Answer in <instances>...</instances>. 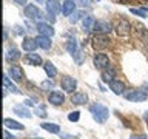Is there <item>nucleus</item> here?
I'll list each match as a JSON object with an SVG mask.
<instances>
[{
	"mask_svg": "<svg viewBox=\"0 0 148 139\" xmlns=\"http://www.w3.org/2000/svg\"><path fill=\"white\" fill-rule=\"evenodd\" d=\"M25 16L28 19H40L42 17V11L39 9V6H36V5H26L25 6Z\"/></svg>",
	"mask_w": 148,
	"mask_h": 139,
	"instance_id": "nucleus-7",
	"label": "nucleus"
},
{
	"mask_svg": "<svg viewBox=\"0 0 148 139\" xmlns=\"http://www.w3.org/2000/svg\"><path fill=\"white\" fill-rule=\"evenodd\" d=\"M3 125L6 128H11V130H23V125L20 122H17V120H12V119H5L3 120Z\"/></svg>",
	"mask_w": 148,
	"mask_h": 139,
	"instance_id": "nucleus-25",
	"label": "nucleus"
},
{
	"mask_svg": "<svg viewBox=\"0 0 148 139\" xmlns=\"http://www.w3.org/2000/svg\"><path fill=\"white\" fill-rule=\"evenodd\" d=\"M71 102L74 105H83L88 102V96L86 93H74V94L71 96Z\"/></svg>",
	"mask_w": 148,
	"mask_h": 139,
	"instance_id": "nucleus-16",
	"label": "nucleus"
},
{
	"mask_svg": "<svg viewBox=\"0 0 148 139\" xmlns=\"http://www.w3.org/2000/svg\"><path fill=\"white\" fill-rule=\"evenodd\" d=\"M114 77H116V70L114 68L108 67V68H105L103 71H102V81L106 82V83H111L114 81Z\"/></svg>",
	"mask_w": 148,
	"mask_h": 139,
	"instance_id": "nucleus-15",
	"label": "nucleus"
},
{
	"mask_svg": "<svg viewBox=\"0 0 148 139\" xmlns=\"http://www.w3.org/2000/svg\"><path fill=\"white\" fill-rule=\"evenodd\" d=\"M40 87H42V90H51V88H54V82H53V79H46V81H43L40 83Z\"/></svg>",
	"mask_w": 148,
	"mask_h": 139,
	"instance_id": "nucleus-28",
	"label": "nucleus"
},
{
	"mask_svg": "<svg viewBox=\"0 0 148 139\" xmlns=\"http://www.w3.org/2000/svg\"><path fill=\"white\" fill-rule=\"evenodd\" d=\"M25 59H26V62L29 65H42V57L39 54H36V53H28L25 56Z\"/></svg>",
	"mask_w": 148,
	"mask_h": 139,
	"instance_id": "nucleus-21",
	"label": "nucleus"
},
{
	"mask_svg": "<svg viewBox=\"0 0 148 139\" xmlns=\"http://www.w3.org/2000/svg\"><path fill=\"white\" fill-rule=\"evenodd\" d=\"M68 119L71 120V122H77V120L80 119V113H79V111H73V113L68 114Z\"/></svg>",
	"mask_w": 148,
	"mask_h": 139,
	"instance_id": "nucleus-31",
	"label": "nucleus"
},
{
	"mask_svg": "<svg viewBox=\"0 0 148 139\" xmlns=\"http://www.w3.org/2000/svg\"><path fill=\"white\" fill-rule=\"evenodd\" d=\"M130 139H147V134H133Z\"/></svg>",
	"mask_w": 148,
	"mask_h": 139,
	"instance_id": "nucleus-33",
	"label": "nucleus"
},
{
	"mask_svg": "<svg viewBox=\"0 0 148 139\" xmlns=\"http://www.w3.org/2000/svg\"><path fill=\"white\" fill-rule=\"evenodd\" d=\"M94 25H96V20L92 16H85L82 19V26L85 32H90L91 30H94Z\"/></svg>",
	"mask_w": 148,
	"mask_h": 139,
	"instance_id": "nucleus-14",
	"label": "nucleus"
},
{
	"mask_svg": "<svg viewBox=\"0 0 148 139\" xmlns=\"http://www.w3.org/2000/svg\"><path fill=\"white\" fill-rule=\"evenodd\" d=\"M20 56H22V54H20V51H18L17 48H11V50L6 53V59L9 60V62H16V60L20 59Z\"/></svg>",
	"mask_w": 148,
	"mask_h": 139,
	"instance_id": "nucleus-26",
	"label": "nucleus"
},
{
	"mask_svg": "<svg viewBox=\"0 0 148 139\" xmlns=\"http://www.w3.org/2000/svg\"><path fill=\"white\" fill-rule=\"evenodd\" d=\"M130 12L136 14V16H139V17H147V11H145V9H136V8H131V9H130Z\"/></svg>",
	"mask_w": 148,
	"mask_h": 139,
	"instance_id": "nucleus-30",
	"label": "nucleus"
},
{
	"mask_svg": "<svg viewBox=\"0 0 148 139\" xmlns=\"http://www.w3.org/2000/svg\"><path fill=\"white\" fill-rule=\"evenodd\" d=\"M43 67H45V73L48 74V77H49V79L56 77V74H57V70H56V67H54L53 63H51V62H46Z\"/></svg>",
	"mask_w": 148,
	"mask_h": 139,
	"instance_id": "nucleus-27",
	"label": "nucleus"
},
{
	"mask_svg": "<svg viewBox=\"0 0 148 139\" xmlns=\"http://www.w3.org/2000/svg\"><path fill=\"white\" fill-rule=\"evenodd\" d=\"M82 17H85L82 11H74V12L71 14V16H69V22H71V23H76V22L79 20V19H82Z\"/></svg>",
	"mask_w": 148,
	"mask_h": 139,
	"instance_id": "nucleus-29",
	"label": "nucleus"
},
{
	"mask_svg": "<svg viewBox=\"0 0 148 139\" xmlns=\"http://www.w3.org/2000/svg\"><path fill=\"white\" fill-rule=\"evenodd\" d=\"M74 9H76V3H74V0H65L62 3V12L63 16H71L74 12Z\"/></svg>",
	"mask_w": 148,
	"mask_h": 139,
	"instance_id": "nucleus-13",
	"label": "nucleus"
},
{
	"mask_svg": "<svg viewBox=\"0 0 148 139\" xmlns=\"http://www.w3.org/2000/svg\"><path fill=\"white\" fill-rule=\"evenodd\" d=\"M12 111H14L16 114L22 116V118H28V119H29L31 116H32V114L29 113V110H26V108H25V105H16V107L12 108Z\"/></svg>",
	"mask_w": 148,
	"mask_h": 139,
	"instance_id": "nucleus-23",
	"label": "nucleus"
},
{
	"mask_svg": "<svg viewBox=\"0 0 148 139\" xmlns=\"http://www.w3.org/2000/svg\"><path fill=\"white\" fill-rule=\"evenodd\" d=\"M99 2H100V0H99Z\"/></svg>",
	"mask_w": 148,
	"mask_h": 139,
	"instance_id": "nucleus-40",
	"label": "nucleus"
},
{
	"mask_svg": "<svg viewBox=\"0 0 148 139\" xmlns=\"http://www.w3.org/2000/svg\"><path fill=\"white\" fill-rule=\"evenodd\" d=\"M60 138H62V139H77L76 136H71V134H65V133H60Z\"/></svg>",
	"mask_w": 148,
	"mask_h": 139,
	"instance_id": "nucleus-34",
	"label": "nucleus"
},
{
	"mask_svg": "<svg viewBox=\"0 0 148 139\" xmlns=\"http://www.w3.org/2000/svg\"><path fill=\"white\" fill-rule=\"evenodd\" d=\"M92 63H94V67H96L97 70H102V71H103L105 68L110 67V59H108V56H106V54L99 53V54L94 56V59H92Z\"/></svg>",
	"mask_w": 148,
	"mask_h": 139,
	"instance_id": "nucleus-4",
	"label": "nucleus"
},
{
	"mask_svg": "<svg viewBox=\"0 0 148 139\" xmlns=\"http://www.w3.org/2000/svg\"><path fill=\"white\" fill-rule=\"evenodd\" d=\"M8 74L12 77V81H16V82H20L23 79V70H22V67H18V65H11Z\"/></svg>",
	"mask_w": 148,
	"mask_h": 139,
	"instance_id": "nucleus-9",
	"label": "nucleus"
},
{
	"mask_svg": "<svg viewBox=\"0 0 148 139\" xmlns=\"http://www.w3.org/2000/svg\"><path fill=\"white\" fill-rule=\"evenodd\" d=\"M108 45H110V40L105 34H99V36H96L94 39H92V46H94L96 50H103Z\"/></svg>",
	"mask_w": 148,
	"mask_h": 139,
	"instance_id": "nucleus-6",
	"label": "nucleus"
},
{
	"mask_svg": "<svg viewBox=\"0 0 148 139\" xmlns=\"http://www.w3.org/2000/svg\"><path fill=\"white\" fill-rule=\"evenodd\" d=\"M90 111H91V114H92V118H94L96 122H99V124H103L106 119L110 118V110L106 108V107L103 104H92L90 107Z\"/></svg>",
	"mask_w": 148,
	"mask_h": 139,
	"instance_id": "nucleus-1",
	"label": "nucleus"
},
{
	"mask_svg": "<svg viewBox=\"0 0 148 139\" xmlns=\"http://www.w3.org/2000/svg\"><path fill=\"white\" fill-rule=\"evenodd\" d=\"M25 104H26V105H32V102H31L29 99H26V100H25Z\"/></svg>",
	"mask_w": 148,
	"mask_h": 139,
	"instance_id": "nucleus-38",
	"label": "nucleus"
},
{
	"mask_svg": "<svg viewBox=\"0 0 148 139\" xmlns=\"http://www.w3.org/2000/svg\"><path fill=\"white\" fill-rule=\"evenodd\" d=\"M110 88L114 94H123V90H125V85L123 82H119V81H113L110 83Z\"/></svg>",
	"mask_w": 148,
	"mask_h": 139,
	"instance_id": "nucleus-20",
	"label": "nucleus"
},
{
	"mask_svg": "<svg viewBox=\"0 0 148 139\" xmlns=\"http://www.w3.org/2000/svg\"><path fill=\"white\" fill-rule=\"evenodd\" d=\"M62 6H60L59 0H46V11L53 12V14H59Z\"/></svg>",
	"mask_w": 148,
	"mask_h": 139,
	"instance_id": "nucleus-18",
	"label": "nucleus"
},
{
	"mask_svg": "<svg viewBox=\"0 0 148 139\" xmlns=\"http://www.w3.org/2000/svg\"><path fill=\"white\" fill-rule=\"evenodd\" d=\"M16 3H18V5H25V3H28V0H14Z\"/></svg>",
	"mask_w": 148,
	"mask_h": 139,
	"instance_id": "nucleus-37",
	"label": "nucleus"
},
{
	"mask_svg": "<svg viewBox=\"0 0 148 139\" xmlns=\"http://www.w3.org/2000/svg\"><path fill=\"white\" fill-rule=\"evenodd\" d=\"M37 31L40 32V36H46V37H53L54 36V28L49 25V23H43V22H40V23H37Z\"/></svg>",
	"mask_w": 148,
	"mask_h": 139,
	"instance_id": "nucleus-8",
	"label": "nucleus"
},
{
	"mask_svg": "<svg viewBox=\"0 0 148 139\" xmlns=\"http://www.w3.org/2000/svg\"><path fill=\"white\" fill-rule=\"evenodd\" d=\"M3 85H5V90H9L11 93H14V94H20V90L11 82V77H9L8 74L3 76Z\"/></svg>",
	"mask_w": 148,
	"mask_h": 139,
	"instance_id": "nucleus-17",
	"label": "nucleus"
},
{
	"mask_svg": "<svg viewBox=\"0 0 148 139\" xmlns=\"http://www.w3.org/2000/svg\"><path fill=\"white\" fill-rule=\"evenodd\" d=\"M111 23L110 22H106V20H99V22H96V25H94V30L99 32V34H106V32H110L111 31Z\"/></svg>",
	"mask_w": 148,
	"mask_h": 139,
	"instance_id": "nucleus-11",
	"label": "nucleus"
},
{
	"mask_svg": "<svg viewBox=\"0 0 148 139\" xmlns=\"http://www.w3.org/2000/svg\"><path fill=\"white\" fill-rule=\"evenodd\" d=\"M37 40L36 39H31V37H25L22 42V46H23V50L28 51V53H32V51H36L37 50Z\"/></svg>",
	"mask_w": 148,
	"mask_h": 139,
	"instance_id": "nucleus-12",
	"label": "nucleus"
},
{
	"mask_svg": "<svg viewBox=\"0 0 148 139\" xmlns=\"http://www.w3.org/2000/svg\"><path fill=\"white\" fill-rule=\"evenodd\" d=\"M3 138H5V139H16L14 136H11V134L8 133V130H5V131H3Z\"/></svg>",
	"mask_w": 148,
	"mask_h": 139,
	"instance_id": "nucleus-36",
	"label": "nucleus"
},
{
	"mask_svg": "<svg viewBox=\"0 0 148 139\" xmlns=\"http://www.w3.org/2000/svg\"><path fill=\"white\" fill-rule=\"evenodd\" d=\"M48 102H49V104H53V105H62L63 102H65L63 93H60V91H51L49 93V97H48Z\"/></svg>",
	"mask_w": 148,
	"mask_h": 139,
	"instance_id": "nucleus-10",
	"label": "nucleus"
},
{
	"mask_svg": "<svg viewBox=\"0 0 148 139\" xmlns=\"http://www.w3.org/2000/svg\"><path fill=\"white\" fill-rule=\"evenodd\" d=\"M66 50H68V53L73 56V59L76 60L77 63H82V62H83V53H82L80 46H79L77 40L74 39V37H71V39L68 40V43H66Z\"/></svg>",
	"mask_w": 148,
	"mask_h": 139,
	"instance_id": "nucleus-2",
	"label": "nucleus"
},
{
	"mask_svg": "<svg viewBox=\"0 0 148 139\" xmlns=\"http://www.w3.org/2000/svg\"><path fill=\"white\" fill-rule=\"evenodd\" d=\"M123 97L130 102H143V100H147L148 94L143 90H131V91L123 93Z\"/></svg>",
	"mask_w": 148,
	"mask_h": 139,
	"instance_id": "nucleus-3",
	"label": "nucleus"
},
{
	"mask_svg": "<svg viewBox=\"0 0 148 139\" xmlns=\"http://www.w3.org/2000/svg\"><path fill=\"white\" fill-rule=\"evenodd\" d=\"M116 32H117L119 36H127L130 32V23H128V20L119 22V25L116 26Z\"/></svg>",
	"mask_w": 148,
	"mask_h": 139,
	"instance_id": "nucleus-19",
	"label": "nucleus"
},
{
	"mask_svg": "<svg viewBox=\"0 0 148 139\" xmlns=\"http://www.w3.org/2000/svg\"><path fill=\"white\" fill-rule=\"evenodd\" d=\"M60 85H62V88L66 93H73L77 87V81L71 76H63L62 81H60Z\"/></svg>",
	"mask_w": 148,
	"mask_h": 139,
	"instance_id": "nucleus-5",
	"label": "nucleus"
},
{
	"mask_svg": "<svg viewBox=\"0 0 148 139\" xmlns=\"http://www.w3.org/2000/svg\"><path fill=\"white\" fill-rule=\"evenodd\" d=\"M79 3H80L82 6H90V5H91V0H79Z\"/></svg>",
	"mask_w": 148,
	"mask_h": 139,
	"instance_id": "nucleus-35",
	"label": "nucleus"
},
{
	"mask_svg": "<svg viewBox=\"0 0 148 139\" xmlns=\"http://www.w3.org/2000/svg\"><path fill=\"white\" fill-rule=\"evenodd\" d=\"M51 37H46V36H37V43H39L40 48H43V50H49L51 48Z\"/></svg>",
	"mask_w": 148,
	"mask_h": 139,
	"instance_id": "nucleus-24",
	"label": "nucleus"
},
{
	"mask_svg": "<svg viewBox=\"0 0 148 139\" xmlns=\"http://www.w3.org/2000/svg\"><path fill=\"white\" fill-rule=\"evenodd\" d=\"M36 114H37V116H40V118H45V116H46L45 107H43V105H39V107H36Z\"/></svg>",
	"mask_w": 148,
	"mask_h": 139,
	"instance_id": "nucleus-32",
	"label": "nucleus"
},
{
	"mask_svg": "<svg viewBox=\"0 0 148 139\" xmlns=\"http://www.w3.org/2000/svg\"><path fill=\"white\" fill-rule=\"evenodd\" d=\"M36 139H42V138H36Z\"/></svg>",
	"mask_w": 148,
	"mask_h": 139,
	"instance_id": "nucleus-39",
	"label": "nucleus"
},
{
	"mask_svg": "<svg viewBox=\"0 0 148 139\" xmlns=\"http://www.w3.org/2000/svg\"><path fill=\"white\" fill-rule=\"evenodd\" d=\"M43 130H46V131H49V133H54V134H59L60 133V127L57 124H53V122H43L40 125Z\"/></svg>",
	"mask_w": 148,
	"mask_h": 139,
	"instance_id": "nucleus-22",
	"label": "nucleus"
}]
</instances>
